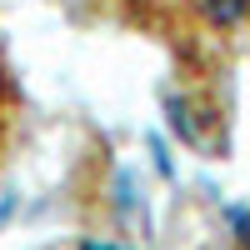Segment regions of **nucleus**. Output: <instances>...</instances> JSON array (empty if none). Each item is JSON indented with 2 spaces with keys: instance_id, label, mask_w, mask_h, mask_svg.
Instances as JSON below:
<instances>
[{
  "instance_id": "nucleus-1",
  "label": "nucleus",
  "mask_w": 250,
  "mask_h": 250,
  "mask_svg": "<svg viewBox=\"0 0 250 250\" xmlns=\"http://www.w3.org/2000/svg\"><path fill=\"white\" fill-rule=\"evenodd\" d=\"M20 120H25V90H20V75L5 55V40H0V165L10 160L20 140Z\"/></svg>"
}]
</instances>
